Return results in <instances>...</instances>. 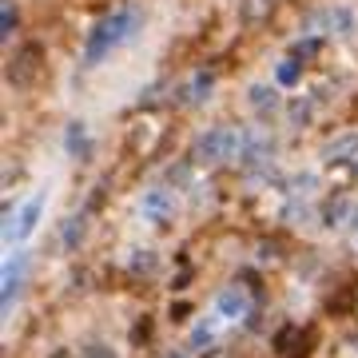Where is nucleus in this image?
Masks as SVG:
<instances>
[{"label":"nucleus","mask_w":358,"mask_h":358,"mask_svg":"<svg viewBox=\"0 0 358 358\" xmlns=\"http://www.w3.org/2000/svg\"><path fill=\"white\" fill-rule=\"evenodd\" d=\"M44 207H48V192L28 195L24 203L16 207V215L8 219V227H4V239H8V243H24V239H32V231H36V227H40V219H44Z\"/></svg>","instance_id":"obj_3"},{"label":"nucleus","mask_w":358,"mask_h":358,"mask_svg":"<svg viewBox=\"0 0 358 358\" xmlns=\"http://www.w3.org/2000/svg\"><path fill=\"white\" fill-rule=\"evenodd\" d=\"M28 251H13L8 255V263H4V287H0V307L8 310L16 303V294H20V287H24V275H28Z\"/></svg>","instance_id":"obj_5"},{"label":"nucleus","mask_w":358,"mask_h":358,"mask_svg":"<svg viewBox=\"0 0 358 358\" xmlns=\"http://www.w3.org/2000/svg\"><path fill=\"white\" fill-rule=\"evenodd\" d=\"M164 358H187V350H164Z\"/></svg>","instance_id":"obj_24"},{"label":"nucleus","mask_w":358,"mask_h":358,"mask_svg":"<svg viewBox=\"0 0 358 358\" xmlns=\"http://www.w3.org/2000/svg\"><path fill=\"white\" fill-rule=\"evenodd\" d=\"M247 103H251V108H255V112H271V108H275V84H251V88H247Z\"/></svg>","instance_id":"obj_15"},{"label":"nucleus","mask_w":358,"mask_h":358,"mask_svg":"<svg viewBox=\"0 0 358 358\" xmlns=\"http://www.w3.org/2000/svg\"><path fill=\"white\" fill-rule=\"evenodd\" d=\"M13 32H16V4L4 0L0 4V36H13Z\"/></svg>","instance_id":"obj_19"},{"label":"nucleus","mask_w":358,"mask_h":358,"mask_svg":"<svg viewBox=\"0 0 358 358\" xmlns=\"http://www.w3.org/2000/svg\"><path fill=\"white\" fill-rule=\"evenodd\" d=\"M239 159H243L247 167H255V164H267L271 167V140H267V136H247Z\"/></svg>","instance_id":"obj_10"},{"label":"nucleus","mask_w":358,"mask_h":358,"mask_svg":"<svg viewBox=\"0 0 358 358\" xmlns=\"http://www.w3.org/2000/svg\"><path fill=\"white\" fill-rule=\"evenodd\" d=\"M155 267H159V259H155L152 247H136V251H128V271L131 275H152Z\"/></svg>","instance_id":"obj_14"},{"label":"nucleus","mask_w":358,"mask_h":358,"mask_svg":"<svg viewBox=\"0 0 358 358\" xmlns=\"http://www.w3.org/2000/svg\"><path fill=\"white\" fill-rule=\"evenodd\" d=\"M84 358H115V355H112V346H103V343H92L88 350H84Z\"/></svg>","instance_id":"obj_23"},{"label":"nucleus","mask_w":358,"mask_h":358,"mask_svg":"<svg viewBox=\"0 0 358 358\" xmlns=\"http://www.w3.org/2000/svg\"><path fill=\"white\" fill-rule=\"evenodd\" d=\"M247 310H251V299H247L243 282H231V287H223V291L215 294V315H219L223 322L247 319Z\"/></svg>","instance_id":"obj_7"},{"label":"nucleus","mask_w":358,"mask_h":358,"mask_svg":"<svg viewBox=\"0 0 358 358\" xmlns=\"http://www.w3.org/2000/svg\"><path fill=\"white\" fill-rule=\"evenodd\" d=\"M315 48H319V40H299V44L291 48V56H299V60H303V56H310Z\"/></svg>","instance_id":"obj_22"},{"label":"nucleus","mask_w":358,"mask_h":358,"mask_svg":"<svg viewBox=\"0 0 358 358\" xmlns=\"http://www.w3.org/2000/svg\"><path fill=\"white\" fill-rule=\"evenodd\" d=\"M343 152H358V136H343V140H334L322 155H327V159H334V155H343Z\"/></svg>","instance_id":"obj_20"},{"label":"nucleus","mask_w":358,"mask_h":358,"mask_svg":"<svg viewBox=\"0 0 358 358\" xmlns=\"http://www.w3.org/2000/svg\"><path fill=\"white\" fill-rule=\"evenodd\" d=\"M40 60H44V48H40V44H24V48L13 56V64H8V80H13L16 88H28V84L40 76Z\"/></svg>","instance_id":"obj_4"},{"label":"nucleus","mask_w":358,"mask_h":358,"mask_svg":"<svg viewBox=\"0 0 358 358\" xmlns=\"http://www.w3.org/2000/svg\"><path fill=\"white\" fill-rule=\"evenodd\" d=\"M310 187H319V176H294L291 179V195H310Z\"/></svg>","instance_id":"obj_21"},{"label":"nucleus","mask_w":358,"mask_h":358,"mask_svg":"<svg viewBox=\"0 0 358 358\" xmlns=\"http://www.w3.org/2000/svg\"><path fill=\"white\" fill-rule=\"evenodd\" d=\"M84 235H88V211L64 219V227H60V243H64V251H76V247L84 243Z\"/></svg>","instance_id":"obj_9"},{"label":"nucleus","mask_w":358,"mask_h":358,"mask_svg":"<svg viewBox=\"0 0 358 358\" xmlns=\"http://www.w3.org/2000/svg\"><path fill=\"white\" fill-rule=\"evenodd\" d=\"M136 28H140V8H131V4H120L115 13H108L100 24H92L88 40H84V64H100L103 56L120 44H128L136 36Z\"/></svg>","instance_id":"obj_1"},{"label":"nucleus","mask_w":358,"mask_h":358,"mask_svg":"<svg viewBox=\"0 0 358 358\" xmlns=\"http://www.w3.org/2000/svg\"><path fill=\"white\" fill-rule=\"evenodd\" d=\"M346 215H350V203H346V199H338V203H331L327 211H322V227H343Z\"/></svg>","instance_id":"obj_18"},{"label":"nucleus","mask_w":358,"mask_h":358,"mask_svg":"<svg viewBox=\"0 0 358 358\" xmlns=\"http://www.w3.org/2000/svg\"><path fill=\"white\" fill-rule=\"evenodd\" d=\"M136 211H140L148 223H167V219L176 215V195L167 192V187H152V192L140 195Z\"/></svg>","instance_id":"obj_6"},{"label":"nucleus","mask_w":358,"mask_h":358,"mask_svg":"<svg viewBox=\"0 0 358 358\" xmlns=\"http://www.w3.org/2000/svg\"><path fill=\"white\" fill-rule=\"evenodd\" d=\"M355 24H358L355 8L338 4V8H334V20H331V32H334V36H355Z\"/></svg>","instance_id":"obj_16"},{"label":"nucleus","mask_w":358,"mask_h":358,"mask_svg":"<svg viewBox=\"0 0 358 358\" xmlns=\"http://www.w3.org/2000/svg\"><path fill=\"white\" fill-rule=\"evenodd\" d=\"M64 152H68V159H76V164H84L92 155V136H88V128L80 124V120H72L64 128Z\"/></svg>","instance_id":"obj_8"},{"label":"nucleus","mask_w":358,"mask_h":358,"mask_svg":"<svg viewBox=\"0 0 358 358\" xmlns=\"http://www.w3.org/2000/svg\"><path fill=\"white\" fill-rule=\"evenodd\" d=\"M239 152H243V136H239V128H227V124H215V128H207L199 140H195L192 148V159L195 164H227V159H239Z\"/></svg>","instance_id":"obj_2"},{"label":"nucleus","mask_w":358,"mask_h":358,"mask_svg":"<svg viewBox=\"0 0 358 358\" xmlns=\"http://www.w3.org/2000/svg\"><path fill=\"white\" fill-rule=\"evenodd\" d=\"M310 115H315V103L303 100V96L287 103V120H291V128H307V124H310Z\"/></svg>","instance_id":"obj_17"},{"label":"nucleus","mask_w":358,"mask_h":358,"mask_svg":"<svg viewBox=\"0 0 358 358\" xmlns=\"http://www.w3.org/2000/svg\"><path fill=\"white\" fill-rule=\"evenodd\" d=\"M183 92H187V96H183L187 103H207L211 100V92H215V72H207V68L203 72H195V80Z\"/></svg>","instance_id":"obj_12"},{"label":"nucleus","mask_w":358,"mask_h":358,"mask_svg":"<svg viewBox=\"0 0 358 358\" xmlns=\"http://www.w3.org/2000/svg\"><path fill=\"white\" fill-rule=\"evenodd\" d=\"M219 322H223V319H219L215 310H211L207 319H199V322H195V327H192V350H207V346L215 343V334H219Z\"/></svg>","instance_id":"obj_11"},{"label":"nucleus","mask_w":358,"mask_h":358,"mask_svg":"<svg viewBox=\"0 0 358 358\" xmlns=\"http://www.w3.org/2000/svg\"><path fill=\"white\" fill-rule=\"evenodd\" d=\"M299 80H303V60L299 56H287L275 64V84L279 88H299Z\"/></svg>","instance_id":"obj_13"}]
</instances>
